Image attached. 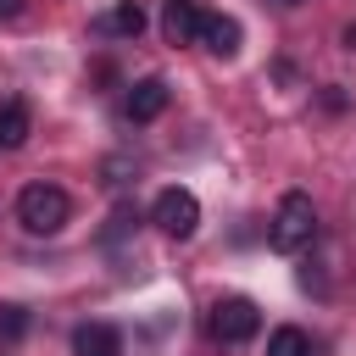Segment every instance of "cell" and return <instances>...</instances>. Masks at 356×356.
Returning a JSON list of instances; mask_svg holds the SVG:
<instances>
[{
    "label": "cell",
    "instance_id": "1",
    "mask_svg": "<svg viewBox=\"0 0 356 356\" xmlns=\"http://www.w3.org/2000/svg\"><path fill=\"white\" fill-rule=\"evenodd\" d=\"M312 234H317V211H312V195L289 189V195L278 200V211H273L267 245H273V250H284V256H295V250H306V245H312Z\"/></svg>",
    "mask_w": 356,
    "mask_h": 356
},
{
    "label": "cell",
    "instance_id": "2",
    "mask_svg": "<svg viewBox=\"0 0 356 356\" xmlns=\"http://www.w3.org/2000/svg\"><path fill=\"white\" fill-rule=\"evenodd\" d=\"M67 217H72V200H67V189H56V184H28V189L17 195V222H22L28 234H61Z\"/></svg>",
    "mask_w": 356,
    "mask_h": 356
},
{
    "label": "cell",
    "instance_id": "3",
    "mask_svg": "<svg viewBox=\"0 0 356 356\" xmlns=\"http://www.w3.org/2000/svg\"><path fill=\"white\" fill-rule=\"evenodd\" d=\"M150 222H156L161 234H172V239H189V234L200 228V200H195L189 189H161L156 206H150Z\"/></svg>",
    "mask_w": 356,
    "mask_h": 356
},
{
    "label": "cell",
    "instance_id": "4",
    "mask_svg": "<svg viewBox=\"0 0 356 356\" xmlns=\"http://www.w3.org/2000/svg\"><path fill=\"white\" fill-rule=\"evenodd\" d=\"M256 328H261L256 300H245V295H222V300L211 306V334H217L222 345H245Z\"/></svg>",
    "mask_w": 356,
    "mask_h": 356
},
{
    "label": "cell",
    "instance_id": "5",
    "mask_svg": "<svg viewBox=\"0 0 356 356\" xmlns=\"http://www.w3.org/2000/svg\"><path fill=\"white\" fill-rule=\"evenodd\" d=\"M239 39H245V28L234 22V17H222V11H206L200 17V44L211 50V56H239Z\"/></svg>",
    "mask_w": 356,
    "mask_h": 356
},
{
    "label": "cell",
    "instance_id": "6",
    "mask_svg": "<svg viewBox=\"0 0 356 356\" xmlns=\"http://www.w3.org/2000/svg\"><path fill=\"white\" fill-rule=\"evenodd\" d=\"M200 6L195 0H167V11H161V33H167V44H189V39H200Z\"/></svg>",
    "mask_w": 356,
    "mask_h": 356
},
{
    "label": "cell",
    "instance_id": "7",
    "mask_svg": "<svg viewBox=\"0 0 356 356\" xmlns=\"http://www.w3.org/2000/svg\"><path fill=\"white\" fill-rule=\"evenodd\" d=\"M167 111V83L161 78H139L134 89H128V117L134 122H156Z\"/></svg>",
    "mask_w": 356,
    "mask_h": 356
},
{
    "label": "cell",
    "instance_id": "8",
    "mask_svg": "<svg viewBox=\"0 0 356 356\" xmlns=\"http://www.w3.org/2000/svg\"><path fill=\"white\" fill-rule=\"evenodd\" d=\"M72 356H122V334L111 323H83L72 334Z\"/></svg>",
    "mask_w": 356,
    "mask_h": 356
},
{
    "label": "cell",
    "instance_id": "9",
    "mask_svg": "<svg viewBox=\"0 0 356 356\" xmlns=\"http://www.w3.org/2000/svg\"><path fill=\"white\" fill-rule=\"evenodd\" d=\"M28 128H33V117H28V100H0V150H17V145H28Z\"/></svg>",
    "mask_w": 356,
    "mask_h": 356
},
{
    "label": "cell",
    "instance_id": "10",
    "mask_svg": "<svg viewBox=\"0 0 356 356\" xmlns=\"http://www.w3.org/2000/svg\"><path fill=\"white\" fill-rule=\"evenodd\" d=\"M22 334H28V312L11 306V300H0V350H11Z\"/></svg>",
    "mask_w": 356,
    "mask_h": 356
},
{
    "label": "cell",
    "instance_id": "11",
    "mask_svg": "<svg viewBox=\"0 0 356 356\" xmlns=\"http://www.w3.org/2000/svg\"><path fill=\"white\" fill-rule=\"evenodd\" d=\"M267 356H312V339H306L300 328H273Z\"/></svg>",
    "mask_w": 356,
    "mask_h": 356
},
{
    "label": "cell",
    "instance_id": "12",
    "mask_svg": "<svg viewBox=\"0 0 356 356\" xmlns=\"http://www.w3.org/2000/svg\"><path fill=\"white\" fill-rule=\"evenodd\" d=\"M111 28H117L122 39H139V33H145V6H139V0H122V6L111 11Z\"/></svg>",
    "mask_w": 356,
    "mask_h": 356
},
{
    "label": "cell",
    "instance_id": "13",
    "mask_svg": "<svg viewBox=\"0 0 356 356\" xmlns=\"http://www.w3.org/2000/svg\"><path fill=\"white\" fill-rule=\"evenodd\" d=\"M22 11V0H0V17H17Z\"/></svg>",
    "mask_w": 356,
    "mask_h": 356
},
{
    "label": "cell",
    "instance_id": "14",
    "mask_svg": "<svg viewBox=\"0 0 356 356\" xmlns=\"http://www.w3.org/2000/svg\"><path fill=\"white\" fill-rule=\"evenodd\" d=\"M345 44H350V50H356V22H350V28H345Z\"/></svg>",
    "mask_w": 356,
    "mask_h": 356
}]
</instances>
